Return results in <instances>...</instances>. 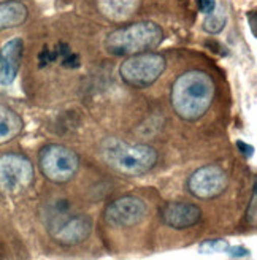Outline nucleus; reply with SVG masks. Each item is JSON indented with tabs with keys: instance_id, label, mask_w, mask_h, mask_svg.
Instances as JSON below:
<instances>
[{
	"instance_id": "f257e3e1",
	"label": "nucleus",
	"mask_w": 257,
	"mask_h": 260,
	"mask_svg": "<svg viewBox=\"0 0 257 260\" xmlns=\"http://www.w3.org/2000/svg\"><path fill=\"white\" fill-rule=\"evenodd\" d=\"M216 94L211 75L203 70H189L176 78L172 86L170 103L178 118L194 122L210 110Z\"/></svg>"
},
{
	"instance_id": "f03ea898",
	"label": "nucleus",
	"mask_w": 257,
	"mask_h": 260,
	"mask_svg": "<svg viewBox=\"0 0 257 260\" xmlns=\"http://www.w3.org/2000/svg\"><path fill=\"white\" fill-rule=\"evenodd\" d=\"M100 157L113 172L124 176L149 173L159 160V152L149 145H132L119 138H107L100 143Z\"/></svg>"
},
{
	"instance_id": "7ed1b4c3",
	"label": "nucleus",
	"mask_w": 257,
	"mask_h": 260,
	"mask_svg": "<svg viewBox=\"0 0 257 260\" xmlns=\"http://www.w3.org/2000/svg\"><path fill=\"white\" fill-rule=\"evenodd\" d=\"M164 40V30L152 21H140L107 35L105 49L111 56H135L151 53Z\"/></svg>"
},
{
	"instance_id": "20e7f679",
	"label": "nucleus",
	"mask_w": 257,
	"mask_h": 260,
	"mask_svg": "<svg viewBox=\"0 0 257 260\" xmlns=\"http://www.w3.org/2000/svg\"><path fill=\"white\" fill-rule=\"evenodd\" d=\"M38 165L43 176L54 184H66L80 170V157L62 145H46L38 154Z\"/></svg>"
},
{
	"instance_id": "39448f33",
	"label": "nucleus",
	"mask_w": 257,
	"mask_h": 260,
	"mask_svg": "<svg viewBox=\"0 0 257 260\" xmlns=\"http://www.w3.org/2000/svg\"><path fill=\"white\" fill-rule=\"evenodd\" d=\"M167 69V60L157 53L128 56L119 65V76L132 87H148L156 83Z\"/></svg>"
},
{
	"instance_id": "423d86ee",
	"label": "nucleus",
	"mask_w": 257,
	"mask_h": 260,
	"mask_svg": "<svg viewBox=\"0 0 257 260\" xmlns=\"http://www.w3.org/2000/svg\"><path fill=\"white\" fill-rule=\"evenodd\" d=\"M35 178L32 162L22 154L0 155V192L16 195L27 189Z\"/></svg>"
},
{
	"instance_id": "0eeeda50",
	"label": "nucleus",
	"mask_w": 257,
	"mask_h": 260,
	"mask_svg": "<svg viewBox=\"0 0 257 260\" xmlns=\"http://www.w3.org/2000/svg\"><path fill=\"white\" fill-rule=\"evenodd\" d=\"M148 216V205L137 195H122L108 203L104 217L107 224L116 229H128L143 222Z\"/></svg>"
},
{
	"instance_id": "6e6552de",
	"label": "nucleus",
	"mask_w": 257,
	"mask_h": 260,
	"mask_svg": "<svg viewBox=\"0 0 257 260\" xmlns=\"http://www.w3.org/2000/svg\"><path fill=\"white\" fill-rule=\"evenodd\" d=\"M227 175L221 167L205 165L200 167L187 178V190L200 200H211L219 197L227 187Z\"/></svg>"
},
{
	"instance_id": "1a4fd4ad",
	"label": "nucleus",
	"mask_w": 257,
	"mask_h": 260,
	"mask_svg": "<svg viewBox=\"0 0 257 260\" xmlns=\"http://www.w3.org/2000/svg\"><path fill=\"white\" fill-rule=\"evenodd\" d=\"M92 232V220L87 216L76 214L60 219L51 227V237L62 246H75L86 241Z\"/></svg>"
},
{
	"instance_id": "9d476101",
	"label": "nucleus",
	"mask_w": 257,
	"mask_h": 260,
	"mask_svg": "<svg viewBox=\"0 0 257 260\" xmlns=\"http://www.w3.org/2000/svg\"><path fill=\"white\" fill-rule=\"evenodd\" d=\"M160 220L172 229L183 230L194 227L200 222L202 210L196 203L187 202H169L160 208Z\"/></svg>"
},
{
	"instance_id": "9b49d317",
	"label": "nucleus",
	"mask_w": 257,
	"mask_h": 260,
	"mask_svg": "<svg viewBox=\"0 0 257 260\" xmlns=\"http://www.w3.org/2000/svg\"><path fill=\"white\" fill-rule=\"evenodd\" d=\"M22 51L24 42L19 37L11 38L0 51V84L2 86H10L16 80L22 60Z\"/></svg>"
},
{
	"instance_id": "f8f14e48",
	"label": "nucleus",
	"mask_w": 257,
	"mask_h": 260,
	"mask_svg": "<svg viewBox=\"0 0 257 260\" xmlns=\"http://www.w3.org/2000/svg\"><path fill=\"white\" fill-rule=\"evenodd\" d=\"M141 0H97V8L107 19L124 22L138 11Z\"/></svg>"
},
{
	"instance_id": "ddd939ff",
	"label": "nucleus",
	"mask_w": 257,
	"mask_h": 260,
	"mask_svg": "<svg viewBox=\"0 0 257 260\" xmlns=\"http://www.w3.org/2000/svg\"><path fill=\"white\" fill-rule=\"evenodd\" d=\"M29 10L22 2L18 0H8L0 4V30L18 27L27 21Z\"/></svg>"
},
{
	"instance_id": "4468645a",
	"label": "nucleus",
	"mask_w": 257,
	"mask_h": 260,
	"mask_svg": "<svg viewBox=\"0 0 257 260\" xmlns=\"http://www.w3.org/2000/svg\"><path fill=\"white\" fill-rule=\"evenodd\" d=\"M21 116L5 105H0V145L11 141L22 132Z\"/></svg>"
},
{
	"instance_id": "2eb2a0df",
	"label": "nucleus",
	"mask_w": 257,
	"mask_h": 260,
	"mask_svg": "<svg viewBox=\"0 0 257 260\" xmlns=\"http://www.w3.org/2000/svg\"><path fill=\"white\" fill-rule=\"evenodd\" d=\"M226 22H227V16H226L224 10L221 7H216L214 11L207 15V18H205L203 29H205V32L216 35V34L222 32V29L226 27Z\"/></svg>"
},
{
	"instance_id": "dca6fc26",
	"label": "nucleus",
	"mask_w": 257,
	"mask_h": 260,
	"mask_svg": "<svg viewBox=\"0 0 257 260\" xmlns=\"http://www.w3.org/2000/svg\"><path fill=\"white\" fill-rule=\"evenodd\" d=\"M229 246L230 244L226 240H219V238H216V240H207V241L200 243L199 252L200 254H222V252H227Z\"/></svg>"
},
{
	"instance_id": "f3484780",
	"label": "nucleus",
	"mask_w": 257,
	"mask_h": 260,
	"mask_svg": "<svg viewBox=\"0 0 257 260\" xmlns=\"http://www.w3.org/2000/svg\"><path fill=\"white\" fill-rule=\"evenodd\" d=\"M257 193H255V187L252 190L251 195V203L248 205V213H246V220L251 225H255V219H257Z\"/></svg>"
},
{
	"instance_id": "a211bd4d",
	"label": "nucleus",
	"mask_w": 257,
	"mask_h": 260,
	"mask_svg": "<svg viewBox=\"0 0 257 260\" xmlns=\"http://www.w3.org/2000/svg\"><path fill=\"white\" fill-rule=\"evenodd\" d=\"M197 5H199V11L203 13L205 16L210 15V13L214 11L216 5V0H197Z\"/></svg>"
},
{
	"instance_id": "6ab92c4d",
	"label": "nucleus",
	"mask_w": 257,
	"mask_h": 260,
	"mask_svg": "<svg viewBox=\"0 0 257 260\" xmlns=\"http://www.w3.org/2000/svg\"><path fill=\"white\" fill-rule=\"evenodd\" d=\"M227 254L230 257H235V258H243V257L249 255V251L245 248V246H229Z\"/></svg>"
},
{
	"instance_id": "aec40b11",
	"label": "nucleus",
	"mask_w": 257,
	"mask_h": 260,
	"mask_svg": "<svg viewBox=\"0 0 257 260\" xmlns=\"http://www.w3.org/2000/svg\"><path fill=\"white\" fill-rule=\"evenodd\" d=\"M237 148L241 151V154L245 155V157H251V155L254 154V148L246 145V143L241 141V140H237Z\"/></svg>"
},
{
	"instance_id": "412c9836",
	"label": "nucleus",
	"mask_w": 257,
	"mask_h": 260,
	"mask_svg": "<svg viewBox=\"0 0 257 260\" xmlns=\"http://www.w3.org/2000/svg\"><path fill=\"white\" fill-rule=\"evenodd\" d=\"M248 22H251V32H252V35H255L257 25H255V13L254 11L248 13Z\"/></svg>"
}]
</instances>
